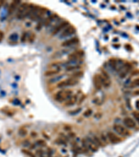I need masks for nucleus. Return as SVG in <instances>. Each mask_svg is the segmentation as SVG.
<instances>
[{
	"label": "nucleus",
	"instance_id": "1",
	"mask_svg": "<svg viewBox=\"0 0 139 157\" xmlns=\"http://www.w3.org/2000/svg\"><path fill=\"white\" fill-rule=\"evenodd\" d=\"M73 95V91L70 89H64V90H61L58 91L55 94V100L58 102L62 103L63 101H66L70 98L71 96Z\"/></svg>",
	"mask_w": 139,
	"mask_h": 157
},
{
	"label": "nucleus",
	"instance_id": "2",
	"mask_svg": "<svg viewBox=\"0 0 139 157\" xmlns=\"http://www.w3.org/2000/svg\"><path fill=\"white\" fill-rule=\"evenodd\" d=\"M46 9L44 8H40L39 6H34L30 14V19L33 21L39 20L43 18L46 13Z\"/></svg>",
	"mask_w": 139,
	"mask_h": 157
},
{
	"label": "nucleus",
	"instance_id": "3",
	"mask_svg": "<svg viewBox=\"0 0 139 157\" xmlns=\"http://www.w3.org/2000/svg\"><path fill=\"white\" fill-rule=\"evenodd\" d=\"M79 80L73 77L67 78L66 80H63L59 82L57 84V87L59 88H64V87H72L78 84Z\"/></svg>",
	"mask_w": 139,
	"mask_h": 157
},
{
	"label": "nucleus",
	"instance_id": "4",
	"mask_svg": "<svg viewBox=\"0 0 139 157\" xmlns=\"http://www.w3.org/2000/svg\"><path fill=\"white\" fill-rule=\"evenodd\" d=\"M98 75L100 76L103 87H104L106 88L109 87L111 84V80H110V76L109 73L104 70H102L100 74H98Z\"/></svg>",
	"mask_w": 139,
	"mask_h": 157
},
{
	"label": "nucleus",
	"instance_id": "5",
	"mask_svg": "<svg viewBox=\"0 0 139 157\" xmlns=\"http://www.w3.org/2000/svg\"><path fill=\"white\" fill-rule=\"evenodd\" d=\"M28 6H29V4L27 3H22L20 5L17 14H16L17 18L19 19V20H22V19L26 18V11L27 9Z\"/></svg>",
	"mask_w": 139,
	"mask_h": 157
},
{
	"label": "nucleus",
	"instance_id": "6",
	"mask_svg": "<svg viewBox=\"0 0 139 157\" xmlns=\"http://www.w3.org/2000/svg\"><path fill=\"white\" fill-rule=\"evenodd\" d=\"M113 129L116 131V132L117 133H118L120 135L122 136H126L129 134V132L125 126H123L121 124H116L113 125Z\"/></svg>",
	"mask_w": 139,
	"mask_h": 157
},
{
	"label": "nucleus",
	"instance_id": "7",
	"mask_svg": "<svg viewBox=\"0 0 139 157\" xmlns=\"http://www.w3.org/2000/svg\"><path fill=\"white\" fill-rule=\"evenodd\" d=\"M69 26V22L68 21H63V22H61V23L59 24V25H57L56 27L52 31V35L53 36H55V35H56L59 33L62 30H64L67 27H68Z\"/></svg>",
	"mask_w": 139,
	"mask_h": 157
},
{
	"label": "nucleus",
	"instance_id": "8",
	"mask_svg": "<svg viewBox=\"0 0 139 157\" xmlns=\"http://www.w3.org/2000/svg\"><path fill=\"white\" fill-rule=\"evenodd\" d=\"M84 56V52L82 50H76L75 52L71 53L70 55H69L68 59L70 61H77L78 59H81Z\"/></svg>",
	"mask_w": 139,
	"mask_h": 157
},
{
	"label": "nucleus",
	"instance_id": "9",
	"mask_svg": "<svg viewBox=\"0 0 139 157\" xmlns=\"http://www.w3.org/2000/svg\"><path fill=\"white\" fill-rule=\"evenodd\" d=\"M108 140H109L110 142L112 144H118L121 141V139L120 137H118L116 134L114 133L109 131L107 133Z\"/></svg>",
	"mask_w": 139,
	"mask_h": 157
},
{
	"label": "nucleus",
	"instance_id": "10",
	"mask_svg": "<svg viewBox=\"0 0 139 157\" xmlns=\"http://www.w3.org/2000/svg\"><path fill=\"white\" fill-rule=\"evenodd\" d=\"M78 43H79V39L77 37H73V38H71V39L63 41L61 43V46H63V47H70V46L75 45Z\"/></svg>",
	"mask_w": 139,
	"mask_h": 157
},
{
	"label": "nucleus",
	"instance_id": "11",
	"mask_svg": "<svg viewBox=\"0 0 139 157\" xmlns=\"http://www.w3.org/2000/svg\"><path fill=\"white\" fill-rule=\"evenodd\" d=\"M76 32V29L75 28V27H73V26H68V27H67L65 30L63 31L61 34V37H68L70 35H72L74 33H75Z\"/></svg>",
	"mask_w": 139,
	"mask_h": 157
},
{
	"label": "nucleus",
	"instance_id": "12",
	"mask_svg": "<svg viewBox=\"0 0 139 157\" xmlns=\"http://www.w3.org/2000/svg\"><path fill=\"white\" fill-rule=\"evenodd\" d=\"M86 140H87V144H88V147L89 149H91V150L92 152H97L98 149V146L97 145L95 142H94L93 138H87Z\"/></svg>",
	"mask_w": 139,
	"mask_h": 157
},
{
	"label": "nucleus",
	"instance_id": "13",
	"mask_svg": "<svg viewBox=\"0 0 139 157\" xmlns=\"http://www.w3.org/2000/svg\"><path fill=\"white\" fill-rule=\"evenodd\" d=\"M61 67H59V68H51V69H49L47 71H46L44 73V75L47 76V77H50V76H54V75H56L57 74L61 72Z\"/></svg>",
	"mask_w": 139,
	"mask_h": 157
},
{
	"label": "nucleus",
	"instance_id": "14",
	"mask_svg": "<svg viewBox=\"0 0 139 157\" xmlns=\"http://www.w3.org/2000/svg\"><path fill=\"white\" fill-rule=\"evenodd\" d=\"M123 124L127 126V127L129 128V129H134L136 127V124L135 122V121L132 119L131 117H125L123 119Z\"/></svg>",
	"mask_w": 139,
	"mask_h": 157
},
{
	"label": "nucleus",
	"instance_id": "15",
	"mask_svg": "<svg viewBox=\"0 0 139 157\" xmlns=\"http://www.w3.org/2000/svg\"><path fill=\"white\" fill-rule=\"evenodd\" d=\"M21 4L20 1L19 0H15V1H13L9 5V13L13 14L16 10V9Z\"/></svg>",
	"mask_w": 139,
	"mask_h": 157
},
{
	"label": "nucleus",
	"instance_id": "16",
	"mask_svg": "<svg viewBox=\"0 0 139 157\" xmlns=\"http://www.w3.org/2000/svg\"><path fill=\"white\" fill-rule=\"evenodd\" d=\"M93 84L96 89H97V90H100L102 88L103 84L98 74H96L93 77Z\"/></svg>",
	"mask_w": 139,
	"mask_h": 157
},
{
	"label": "nucleus",
	"instance_id": "17",
	"mask_svg": "<svg viewBox=\"0 0 139 157\" xmlns=\"http://www.w3.org/2000/svg\"><path fill=\"white\" fill-rule=\"evenodd\" d=\"M77 95H72L71 96L70 98H69L68 100L66 101V103H65V105L66 106H71V105H75L77 101Z\"/></svg>",
	"mask_w": 139,
	"mask_h": 157
},
{
	"label": "nucleus",
	"instance_id": "18",
	"mask_svg": "<svg viewBox=\"0 0 139 157\" xmlns=\"http://www.w3.org/2000/svg\"><path fill=\"white\" fill-rule=\"evenodd\" d=\"M56 18H57V16L56 14H54V15L50 16L49 17H47L45 20V21H44V25H45V27H47V26H49V25H50L51 23H52L53 21Z\"/></svg>",
	"mask_w": 139,
	"mask_h": 157
},
{
	"label": "nucleus",
	"instance_id": "19",
	"mask_svg": "<svg viewBox=\"0 0 139 157\" xmlns=\"http://www.w3.org/2000/svg\"><path fill=\"white\" fill-rule=\"evenodd\" d=\"M93 140L94 142H95L96 145H97L98 147H104V144L102 141L101 138H100L97 136V135H94L93 138Z\"/></svg>",
	"mask_w": 139,
	"mask_h": 157
},
{
	"label": "nucleus",
	"instance_id": "20",
	"mask_svg": "<svg viewBox=\"0 0 139 157\" xmlns=\"http://www.w3.org/2000/svg\"><path fill=\"white\" fill-rule=\"evenodd\" d=\"M84 73H83L82 71H75V73H73L71 76L73 78H75V79H77V78H79L83 75Z\"/></svg>",
	"mask_w": 139,
	"mask_h": 157
},
{
	"label": "nucleus",
	"instance_id": "21",
	"mask_svg": "<svg viewBox=\"0 0 139 157\" xmlns=\"http://www.w3.org/2000/svg\"><path fill=\"white\" fill-rule=\"evenodd\" d=\"M81 68L79 66H75V65H72V66H69L66 67V71H77L78 69H79Z\"/></svg>",
	"mask_w": 139,
	"mask_h": 157
},
{
	"label": "nucleus",
	"instance_id": "22",
	"mask_svg": "<svg viewBox=\"0 0 139 157\" xmlns=\"http://www.w3.org/2000/svg\"><path fill=\"white\" fill-rule=\"evenodd\" d=\"M137 87H139V78L133 80L132 83L130 84V87H132V88H135Z\"/></svg>",
	"mask_w": 139,
	"mask_h": 157
},
{
	"label": "nucleus",
	"instance_id": "23",
	"mask_svg": "<svg viewBox=\"0 0 139 157\" xmlns=\"http://www.w3.org/2000/svg\"><path fill=\"white\" fill-rule=\"evenodd\" d=\"M37 145L40 146V147H45L46 146V142L44 140H41V139H39L36 142Z\"/></svg>",
	"mask_w": 139,
	"mask_h": 157
},
{
	"label": "nucleus",
	"instance_id": "24",
	"mask_svg": "<svg viewBox=\"0 0 139 157\" xmlns=\"http://www.w3.org/2000/svg\"><path fill=\"white\" fill-rule=\"evenodd\" d=\"M18 133L21 136H25L27 134V131L25 129H20L19 130Z\"/></svg>",
	"mask_w": 139,
	"mask_h": 157
},
{
	"label": "nucleus",
	"instance_id": "25",
	"mask_svg": "<svg viewBox=\"0 0 139 157\" xmlns=\"http://www.w3.org/2000/svg\"><path fill=\"white\" fill-rule=\"evenodd\" d=\"M36 39V34L34 33H31L30 34L29 37V43H33Z\"/></svg>",
	"mask_w": 139,
	"mask_h": 157
},
{
	"label": "nucleus",
	"instance_id": "26",
	"mask_svg": "<svg viewBox=\"0 0 139 157\" xmlns=\"http://www.w3.org/2000/svg\"><path fill=\"white\" fill-rule=\"evenodd\" d=\"M22 152H23V153H24V154H25L26 155H27V156H29V157H35L34 154H33L32 152H29V151L24 150V149H23Z\"/></svg>",
	"mask_w": 139,
	"mask_h": 157
},
{
	"label": "nucleus",
	"instance_id": "27",
	"mask_svg": "<svg viewBox=\"0 0 139 157\" xmlns=\"http://www.w3.org/2000/svg\"><path fill=\"white\" fill-rule=\"evenodd\" d=\"M26 39H27V33H26V32H24V33L22 34V37H21V42H22V43H24L26 41Z\"/></svg>",
	"mask_w": 139,
	"mask_h": 157
},
{
	"label": "nucleus",
	"instance_id": "28",
	"mask_svg": "<svg viewBox=\"0 0 139 157\" xmlns=\"http://www.w3.org/2000/svg\"><path fill=\"white\" fill-rule=\"evenodd\" d=\"M133 116H134V117L136 119L137 122L139 123V112H134Z\"/></svg>",
	"mask_w": 139,
	"mask_h": 157
},
{
	"label": "nucleus",
	"instance_id": "29",
	"mask_svg": "<svg viewBox=\"0 0 139 157\" xmlns=\"http://www.w3.org/2000/svg\"><path fill=\"white\" fill-rule=\"evenodd\" d=\"M91 114H92V110L88 109L86 111H85V112L84 113V117H89L91 116Z\"/></svg>",
	"mask_w": 139,
	"mask_h": 157
},
{
	"label": "nucleus",
	"instance_id": "30",
	"mask_svg": "<svg viewBox=\"0 0 139 157\" xmlns=\"http://www.w3.org/2000/svg\"><path fill=\"white\" fill-rule=\"evenodd\" d=\"M56 142L58 144H62V145H66V142L65 141V140L64 139H57L56 140Z\"/></svg>",
	"mask_w": 139,
	"mask_h": 157
},
{
	"label": "nucleus",
	"instance_id": "31",
	"mask_svg": "<svg viewBox=\"0 0 139 157\" xmlns=\"http://www.w3.org/2000/svg\"><path fill=\"white\" fill-rule=\"evenodd\" d=\"M110 64H111V65L112 66V67L113 68H115L116 67V61L115 60V59H111V61H110Z\"/></svg>",
	"mask_w": 139,
	"mask_h": 157
},
{
	"label": "nucleus",
	"instance_id": "32",
	"mask_svg": "<svg viewBox=\"0 0 139 157\" xmlns=\"http://www.w3.org/2000/svg\"><path fill=\"white\" fill-rule=\"evenodd\" d=\"M101 140L104 142V144H107V139L105 138V135L104 134H102L101 135Z\"/></svg>",
	"mask_w": 139,
	"mask_h": 157
},
{
	"label": "nucleus",
	"instance_id": "33",
	"mask_svg": "<svg viewBox=\"0 0 139 157\" xmlns=\"http://www.w3.org/2000/svg\"><path fill=\"white\" fill-rule=\"evenodd\" d=\"M4 32L2 31H0V42L2 41L3 39H4Z\"/></svg>",
	"mask_w": 139,
	"mask_h": 157
},
{
	"label": "nucleus",
	"instance_id": "34",
	"mask_svg": "<svg viewBox=\"0 0 139 157\" xmlns=\"http://www.w3.org/2000/svg\"><path fill=\"white\" fill-rule=\"evenodd\" d=\"M43 152L44 151L42 150V149H38V150L36 151V153H37V154L40 155V156H42V155L44 154Z\"/></svg>",
	"mask_w": 139,
	"mask_h": 157
},
{
	"label": "nucleus",
	"instance_id": "35",
	"mask_svg": "<svg viewBox=\"0 0 139 157\" xmlns=\"http://www.w3.org/2000/svg\"><path fill=\"white\" fill-rule=\"evenodd\" d=\"M31 137H33V138H36V137L38 136V134H37V133L36 132H31Z\"/></svg>",
	"mask_w": 139,
	"mask_h": 157
},
{
	"label": "nucleus",
	"instance_id": "36",
	"mask_svg": "<svg viewBox=\"0 0 139 157\" xmlns=\"http://www.w3.org/2000/svg\"><path fill=\"white\" fill-rule=\"evenodd\" d=\"M134 94H135V95H139V89L138 90L135 91L134 92Z\"/></svg>",
	"mask_w": 139,
	"mask_h": 157
},
{
	"label": "nucleus",
	"instance_id": "37",
	"mask_svg": "<svg viewBox=\"0 0 139 157\" xmlns=\"http://www.w3.org/2000/svg\"><path fill=\"white\" fill-rule=\"evenodd\" d=\"M136 105L137 108L139 110V101H137L136 103Z\"/></svg>",
	"mask_w": 139,
	"mask_h": 157
},
{
	"label": "nucleus",
	"instance_id": "38",
	"mask_svg": "<svg viewBox=\"0 0 139 157\" xmlns=\"http://www.w3.org/2000/svg\"><path fill=\"white\" fill-rule=\"evenodd\" d=\"M3 4H4V1H0V8L2 6Z\"/></svg>",
	"mask_w": 139,
	"mask_h": 157
}]
</instances>
